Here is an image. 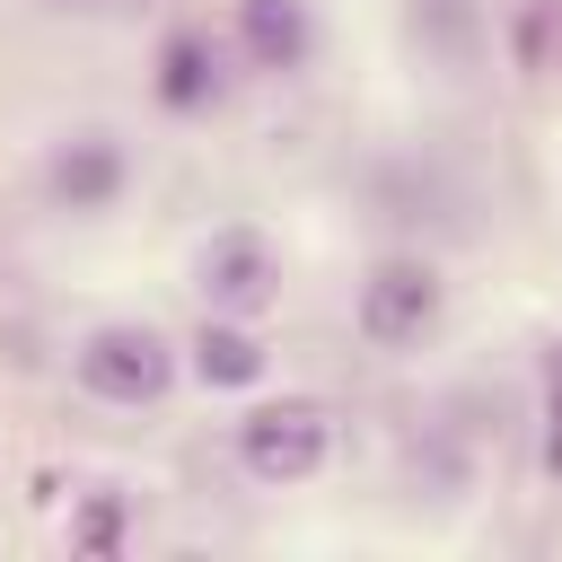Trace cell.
Masks as SVG:
<instances>
[{"mask_svg": "<svg viewBox=\"0 0 562 562\" xmlns=\"http://www.w3.org/2000/svg\"><path fill=\"white\" fill-rule=\"evenodd\" d=\"M334 457V413L307 404V395H281V404H255L237 422V474L263 483V492H290V483H316Z\"/></svg>", "mask_w": 562, "mask_h": 562, "instance_id": "obj_1", "label": "cell"}, {"mask_svg": "<svg viewBox=\"0 0 562 562\" xmlns=\"http://www.w3.org/2000/svg\"><path fill=\"white\" fill-rule=\"evenodd\" d=\"M70 378H79V395H97L114 413H140V404H158L176 386V342L158 325H97L70 351Z\"/></svg>", "mask_w": 562, "mask_h": 562, "instance_id": "obj_2", "label": "cell"}, {"mask_svg": "<svg viewBox=\"0 0 562 562\" xmlns=\"http://www.w3.org/2000/svg\"><path fill=\"white\" fill-rule=\"evenodd\" d=\"M439 307H448V290L422 255H378L360 299H351V325L369 351H413L422 334H439Z\"/></svg>", "mask_w": 562, "mask_h": 562, "instance_id": "obj_3", "label": "cell"}, {"mask_svg": "<svg viewBox=\"0 0 562 562\" xmlns=\"http://www.w3.org/2000/svg\"><path fill=\"white\" fill-rule=\"evenodd\" d=\"M193 290L211 299V316H263V307L281 299V255H272V237H263L255 220L211 228L202 255H193Z\"/></svg>", "mask_w": 562, "mask_h": 562, "instance_id": "obj_4", "label": "cell"}, {"mask_svg": "<svg viewBox=\"0 0 562 562\" xmlns=\"http://www.w3.org/2000/svg\"><path fill=\"white\" fill-rule=\"evenodd\" d=\"M123 193H132V149H123V132L79 123V132L53 140V158H44V202H53V211L97 220V211H114Z\"/></svg>", "mask_w": 562, "mask_h": 562, "instance_id": "obj_5", "label": "cell"}, {"mask_svg": "<svg viewBox=\"0 0 562 562\" xmlns=\"http://www.w3.org/2000/svg\"><path fill=\"white\" fill-rule=\"evenodd\" d=\"M237 53H246V70H272V79L307 70V53H316V9H307V0H237Z\"/></svg>", "mask_w": 562, "mask_h": 562, "instance_id": "obj_6", "label": "cell"}, {"mask_svg": "<svg viewBox=\"0 0 562 562\" xmlns=\"http://www.w3.org/2000/svg\"><path fill=\"white\" fill-rule=\"evenodd\" d=\"M149 88H158L167 114H211L220 88H228L211 26H167V44H158V79H149Z\"/></svg>", "mask_w": 562, "mask_h": 562, "instance_id": "obj_7", "label": "cell"}, {"mask_svg": "<svg viewBox=\"0 0 562 562\" xmlns=\"http://www.w3.org/2000/svg\"><path fill=\"white\" fill-rule=\"evenodd\" d=\"M263 342L246 334V316H211L202 334H193V378L202 386H263Z\"/></svg>", "mask_w": 562, "mask_h": 562, "instance_id": "obj_8", "label": "cell"}, {"mask_svg": "<svg viewBox=\"0 0 562 562\" xmlns=\"http://www.w3.org/2000/svg\"><path fill=\"white\" fill-rule=\"evenodd\" d=\"M70 544L79 553H123L132 544V501L123 492H79L70 501Z\"/></svg>", "mask_w": 562, "mask_h": 562, "instance_id": "obj_9", "label": "cell"}, {"mask_svg": "<svg viewBox=\"0 0 562 562\" xmlns=\"http://www.w3.org/2000/svg\"><path fill=\"white\" fill-rule=\"evenodd\" d=\"M413 35L439 61H465L474 53V0H413Z\"/></svg>", "mask_w": 562, "mask_h": 562, "instance_id": "obj_10", "label": "cell"}, {"mask_svg": "<svg viewBox=\"0 0 562 562\" xmlns=\"http://www.w3.org/2000/svg\"><path fill=\"white\" fill-rule=\"evenodd\" d=\"M544 474L562 483V360H553V378H544Z\"/></svg>", "mask_w": 562, "mask_h": 562, "instance_id": "obj_11", "label": "cell"}, {"mask_svg": "<svg viewBox=\"0 0 562 562\" xmlns=\"http://www.w3.org/2000/svg\"><path fill=\"white\" fill-rule=\"evenodd\" d=\"M53 9H88V0H53Z\"/></svg>", "mask_w": 562, "mask_h": 562, "instance_id": "obj_12", "label": "cell"}]
</instances>
